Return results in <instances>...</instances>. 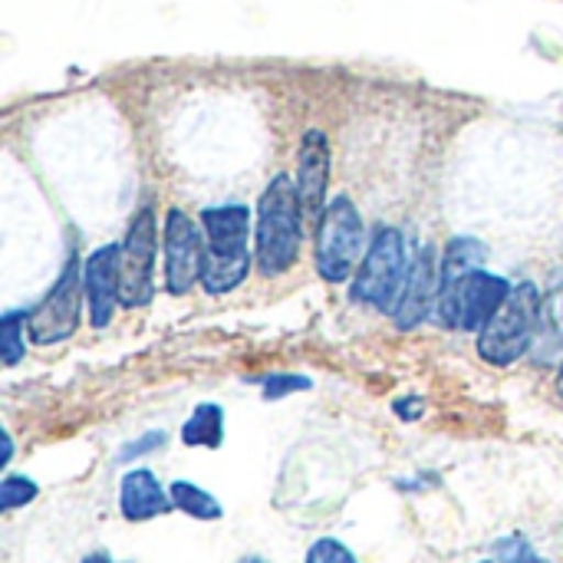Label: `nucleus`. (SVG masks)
<instances>
[{
	"instance_id": "10",
	"label": "nucleus",
	"mask_w": 563,
	"mask_h": 563,
	"mask_svg": "<svg viewBox=\"0 0 563 563\" xmlns=\"http://www.w3.org/2000/svg\"><path fill=\"white\" fill-rule=\"evenodd\" d=\"M119 261H122V244H106V247H96L82 264L89 323L96 330L112 323V313H115V303H119V287H122Z\"/></svg>"
},
{
	"instance_id": "15",
	"label": "nucleus",
	"mask_w": 563,
	"mask_h": 563,
	"mask_svg": "<svg viewBox=\"0 0 563 563\" xmlns=\"http://www.w3.org/2000/svg\"><path fill=\"white\" fill-rule=\"evenodd\" d=\"M485 257H488V251H485L482 241H475V238H452L449 247H445V261H442V287L459 280V277H465V274L485 271L482 267Z\"/></svg>"
},
{
	"instance_id": "23",
	"label": "nucleus",
	"mask_w": 563,
	"mask_h": 563,
	"mask_svg": "<svg viewBox=\"0 0 563 563\" xmlns=\"http://www.w3.org/2000/svg\"><path fill=\"white\" fill-rule=\"evenodd\" d=\"M422 409H426L422 396H406V399H396V402H393V412H396L402 422H416V419L422 416Z\"/></svg>"
},
{
	"instance_id": "9",
	"label": "nucleus",
	"mask_w": 563,
	"mask_h": 563,
	"mask_svg": "<svg viewBox=\"0 0 563 563\" xmlns=\"http://www.w3.org/2000/svg\"><path fill=\"white\" fill-rule=\"evenodd\" d=\"M205 267V244L198 234V224L181 211L172 208L165 218V287L168 294L181 297L201 280Z\"/></svg>"
},
{
	"instance_id": "26",
	"label": "nucleus",
	"mask_w": 563,
	"mask_h": 563,
	"mask_svg": "<svg viewBox=\"0 0 563 563\" xmlns=\"http://www.w3.org/2000/svg\"><path fill=\"white\" fill-rule=\"evenodd\" d=\"M558 393L563 396V366H561V376H558Z\"/></svg>"
},
{
	"instance_id": "28",
	"label": "nucleus",
	"mask_w": 563,
	"mask_h": 563,
	"mask_svg": "<svg viewBox=\"0 0 563 563\" xmlns=\"http://www.w3.org/2000/svg\"><path fill=\"white\" fill-rule=\"evenodd\" d=\"M482 563H498V561H482Z\"/></svg>"
},
{
	"instance_id": "17",
	"label": "nucleus",
	"mask_w": 563,
	"mask_h": 563,
	"mask_svg": "<svg viewBox=\"0 0 563 563\" xmlns=\"http://www.w3.org/2000/svg\"><path fill=\"white\" fill-rule=\"evenodd\" d=\"M26 317L30 313H3V320H0V363L7 369H13L26 353V343H23Z\"/></svg>"
},
{
	"instance_id": "7",
	"label": "nucleus",
	"mask_w": 563,
	"mask_h": 563,
	"mask_svg": "<svg viewBox=\"0 0 563 563\" xmlns=\"http://www.w3.org/2000/svg\"><path fill=\"white\" fill-rule=\"evenodd\" d=\"M82 297H86V280H82V267L79 257H69V264L63 267L59 280L49 287V294L30 310L26 330L30 340L36 346H53L69 340L79 330V317H82Z\"/></svg>"
},
{
	"instance_id": "16",
	"label": "nucleus",
	"mask_w": 563,
	"mask_h": 563,
	"mask_svg": "<svg viewBox=\"0 0 563 563\" xmlns=\"http://www.w3.org/2000/svg\"><path fill=\"white\" fill-rule=\"evenodd\" d=\"M168 495H172L175 511H181V515H188L195 521H221L224 518L221 501L211 492H205V488H198L191 482H175L168 488Z\"/></svg>"
},
{
	"instance_id": "8",
	"label": "nucleus",
	"mask_w": 563,
	"mask_h": 563,
	"mask_svg": "<svg viewBox=\"0 0 563 563\" xmlns=\"http://www.w3.org/2000/svg\"><path fill=\"white\" fill-rule=\"evenodd\" d=\"M155 251H158V231H155V211L142 208L122 241V287H119V303L129 310L148 307L155 297Z\"/></svg>"
},
{
	"instance_id": "19",
	"label": "nucleus",
	"mask_w": 563,
	"mask_h": 563,
	"mask_svg": "<svg viewBox=\"0 0 563 563\" xmlns=\"http://www.w3.org/2000/svg\"><path fill=\"white\" fill-rule=\"evenodd\" d=\"M313 389V383L307 376H294V373H271L264 379V399L267 402H277L284 396H294V393H307Z\"/></svg>"
},
{
	"instance_id": "14",
	"label": "nucleus",
	"mask_w": 563,
	"mask_h": 563,
	"mask_svg": "<svg viewBox=\"0 0 563 563\" xmlns=\"http://www.w3.org/2000/svg\"><path fill=\"white\" fill-rule=\"evenodd\" d=\"M181 442L188 449H221L224 442V409L218 402H201L181 426Z\"/></svg>"
},
{
	"instance_id": "13",
	"label": "nucleus",
	"mask_w": 563,
	"mask_h": 563,
	"mask_svg": "<svg viewBox=\"0 0 563 563\" xmlns=\"http://www.w3.org/2000/svg\"><path fill=\"white\" fill-rule=\"evenodd\" d=\"M119 511H122L125 521L142 525V521H152V518H162V515L175 511V505H172V495L155 478V472L132 468L119 482Z\"/></svg>"
},
{
	"instance_id": "3",
	"label": "nucleus",
	"mask_w": 563,
	"mask_h": 563,
	"mask_svg": "<svg viewBox=\"0 0 563 563\" xmlns=\"http://www.w3.org/2000/svg\"><path fill=\"white\" fill-rule=\"evenodd\" d=\"M541 320V294L534 284L511 287V297L501 303V310L488 320V327L478 333V356L498 369L518 363L538 333Z\"/></svg>"
},
{
	"instance_id": "4",
	"label": "nucleus",
	"mask_w": 563,
	"mask_h": 563,
	"mask_svg": "<svg viewBox=\"0 0 563 563\" xmlns=\"http://www.w3.org/2000/svg\"><path fill=\"white\" fill-rule=\"evenodd\" d=\"M409 264H406V244H402V234L396 228H379L356 277H353V300L356 303H366V307H376L383 313L393 317L402 290H406V280H409Z\"/></svg>"
},
{
	"instance_id": "27",
	"label": "nucleus",
	"mask_w": 563,
	"mask_h": 563,
	"mask_svg": "<svg viewBox=\"0 0 563 563\" xmlns=\"http://www.w3.org/2000/svg\"><path fill=\"white\" fill-rule=\"evenodd\" d=\"M241 563H267V561H261V558H244Z\"/></svg>"
},
{
	"instance_id": "18",
	"label": "nucleus",
	"mask_w": 563,
	"mask_h": 563,
	"mask_svg": "<svg viewBox=\"0 0 563 563\" xmlns=\"http://www.w3.org/2000/svg\"><path fill=\"white\" fill-rule=\"evenodd\" d=\"M36 495H40V485L33 478H26V475H7L0 482V511L10 515V511H16L23 505L36 501Z\"/></svg>"
},
{
	"instance_id": "22",
	"label": "nucleus",
	"mask_w": 563,
	"mask_h": 563,
	"mask_svg": "<svg viewBox=\"0 0 563 563\" xmlns=\"http://www.w3.org/2000/svg\"><path fill=\"white\" fill-rule=\"evenodd\" d=\"M165 432L158 429V432H145L142 439H135V442H129L122 452H119V465H129L132 459H142V455H148V452H155V449H162L165 445Z\"/></svg>"
},
{
	"instance_id": "11",
	"label": "nucleus",
	"mask_w": 563,
	"mask_h": 563,
	"mask_svg": "<svg viewBox=\"0 0 563 563\" xmlns=\"http://www.w3.org/2000/svg\"><path fill=\"white\" fill-rule=\"evenodd\" d=\"M327 185H330V145L320 129H310L300 145V162H297V195L307 224L320 228L327 214Z\"/></svg>"
},
{
	"instance_id": "20",
	"label": "nucleus",
	"mask_w": 563,
	"mask_h": 563,
	"mask_svg": "<svg viewBox=\"0 0 563 563\" xmlns=\"http://www.w3.org/2000/svg\"><path fill=\"white\" fill-rule=\"evenodd\" d=\"M303 563H360V561H356V554H353L343 541H336V538H320V541H313V544H310V551H307Z\"/></svg>"
},
{
	"instance_id": "6",
	"label": "nucleus",
	"mask_w": 563,
	"mask_h": 563,
	"mask_svg": "<svg viewBox=\"0 0 563 563\" xmlns=\"http://www.w3.org/2000/svg\"><path fill=\"white\" fill-rule=\"evenodd\" d=\"M508 297H511V284L505 277L475 271L439 290V317L449 330L482 333Z\"/></svg>"
},
{
	"instance_id": "5",
	"label": "nucleus",
	"mask_w": 563,
	"mask_h": 563,
	"mask_svg": "<svg viewBox=\"0 0 563 563\" xmlns=\"http://www.w3.org/2000/svg\"><path fill=\"white\" fill-rule=\"evenodd\" d=\"M363 218L356 211V205L346 195H336L327 205V214L317 228V274L327 284H343L353 277V271H360V254H363Z\"/></svg>"
},
{
	"instance_id": "21",
	"label": "nucleus",
	"mask_w": 563,
	"mask_h": 563,
	"mask_svg": "<svg viewBox=\"0 0 563 563\" xmlns=\"http://www.w3.org/2000/svg\"><path fill=\"white\" fill-rule=\"evenodd\" d=\"M498 563H551L534 554V548L521 538H505L498 541Z\"/></svg>"
},
{
	"instance_id": "24",
	"label": "nucleus",
	"mask_w": 563,
	"mask_h": 563,
	"mask_svg": "<svg viewBox=\"0 0 563 563\" xmlns=\"http://www.w3.org/2000/svg\"><path fill=\"white\" fill-rule=\"evenodd\" d=\"M0 445H3V452H0V468H7V465H10V459H13V442H10V432H0Z\"/></svg>"
},
{
	"instance_id": "12",
	"label": "nucleus",
	"mask_w": 563,
	"mask_h": 563,
	"mask_svg": "<svg viewBox=\"0 0 563 563\" xmlns=\"http://www.w3.org/2000/svg\"><path fill=\"white\" fill-rule=\"evenodd\" d=\"M442 290V264L435 257V247H422L412 271H409V280H406V290L393 310V323L399 330H416L429 310H432V300L435 294Z\"/></svg>"
},
{
	"instance_id": "1",
	"label": "nucleus",
	"mask_w": 563,
	"mask_h": 563,
	"mask_svg": "<svg viewBox=\"0 0 563 563\" xmlns=\"http://www.w3.org/2000/svg\"><path fill=\"white\" fill-rule=\"evenodd\" d=\"M303 208L297 181L290 175H274L257 201V271L264 277H280L297 264L303 241Z\"/></svg>"
},
{
	"instance_id": "2",
	"label": "nucleus",
	"mask_w": 563,
	"mask_h": 563,
	"mask_svg": "<svg viewBox=\"0 0 563 563\" xmlns=\"http://www.w3.org/2000/svg\"><path fill=\"white\" fill-rule=\"evenodd\" d=\"M205 224V267L201 287L214 297L244 284L251 271V211L244 205H221L201 211Z\"/></svg>"
},
{
	"instance_id": "25",
	"label": "nucleus",
	"mask_w": 563,
	"mask_h": 563,
	"mask_svg": "<svg viewBox=\"0 0 563 563\" xmlns=\"http://www.w3.org/2000/svg\"><path fill=\"white\" fill-rule=\"evenodd\" d=\"M79 563H112V558L106 551H92V554H86Z\"/></svg>"
}]
</instances>
